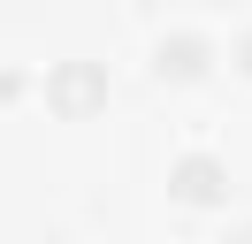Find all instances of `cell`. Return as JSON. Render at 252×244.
<instances>
[{
	"instance_id": "obj_1",
	"label": "cell",
	"mask_w": 252,
	"mask_h": 244,
	"mask_svg": "<svg viewBox=\"0 0 252 244\" xmlns=\"http://www.w3.org/2000/svg\"><path fill=\"white\" fill-rule=\"evenodd\" d=\"M168 191L184 198V206H221V191H229V168H221L214 152H176Z\"/></svg>"
},
{
	"instance_id": "obj_2",
	"label": "cell",
	"mask_w": 252,
	"mask_h": 244,
	"mask_svg": "<svg viewBox=\"0 0 252 244\" xmlns=\"http://www.w3.org/2000/svg\"><path fill=\"white\" fill-rule=\"evenodd\" d=\"M46 99L62 107V115H84V107H99V99H107V76H99L92 61H54V76H46Z\"/></svg>"
},
{
	"instance_id": "obj_3",
	"label": "cell",
	"mask_w": 252,
	"mask_h": 244,
	"mask_svg": "<svg viewBox=\"0 0 252 244\" xmlns=\"http://www.w3.org/2000/svg\"><path fill=\"white\" fill-rule=\"evenodd\" d=\"M206 61H214V38H206V30H168V38L153 46V69L176 76V84H184V76H199Z\"/></svg>"
},
{
	"instance_id": "obj_4",
	"label": "cell",
	"mask_w": 252,
	"mask_h": 244,
	"mask_svg": "<svg viewBox=\"0 0 252 244\" xmlns=\"http://www.w3.org/2000/svg\"><path fill=\"white\" fill-rule=\"evenodd\" d=\"M229 61H237V69L252 76V30H237V46H229Z\"/></svg>"
},
{
	"instance_id": "obj_5",
	"label": "cell",
	"mask_w": 252,
	"mask_h": 244,
	"mask_svg": "<svg viewBox=\"0 0 252 244\" xmlns=\"http://www.w3.org/2000/svg\"><path fill=\"white\" fill-rule=\"evenodd\" d=\"M46 244H69V237H46Z\"/></svg>"
}]
</instances>
